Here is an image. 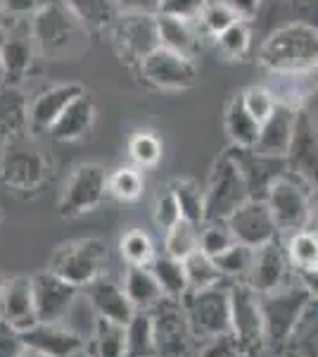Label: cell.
Listing matches in <instances>:
<instances>
[{"mask_svg":"<svg viewBox=\"0 0 318 357\" xmlns=\"http://www.w3.org/2000/svg\"><path fill=\"white\" fill-rule=\"evenodd\" d=\"M290 269L292 262L287 248L280 241H273V243L257 248L247 284H252V289H257L259 293H271L290 281Z\"/></svg>","mask_w":318,"mask_h":357,"instance_id":"cell-20","label":"cell"},{"mask_svg":"<svg viewBox=\"0 0 318 357\" xmlns=\"http://www.w3.org/2000/svg\"><path fill=\"white\" fill-rule=\"evenodd\" d=\"M124 291L138 312H150L161 298H166L150 267H131L129 264L124 274Z\"/></svg>","mask_w":318,"mask_h":357,"instance_id":"cell-27","label":"cell"},{"mask_svg":"<svg viewBox=\"0 0 318 357\" xmlns=\"http://www.w3.org/2000/svg\"><path fill=\"white\" fill-rule=\"evenodd\" d=\"M19 357H48V355H43V353H38V350H33V348H29V345H24V350H22Z\"/></svg>","mask_w":318,"mask_h":357,"instance_id":"cell-57","label":"cell"},{"mask_svg":"<svg viewBox=\"0 0 318 357\" xmlns=\"http://www.w3.org/2000/svg\"><path fill=\"white\" fill-rule=\"evenodd\" d=\"M225 3L230 5V8L238 13L240 20H245V22H250L254 15H257V10H259V5H262V0H225Z\"/></svg>","mask_w":318,"mask_h":357,"instance_id":"cell-54","label":"cell"},{"mask_svg":"<svg viewBox=\"0 0 318 357\" xmlns=\"http://www.w3.org/2000/svg\"><path fill=\"white\" fill-rule=\"evenodd\" d=\"M257 62L273 77H309L318 69V26L287 22L264 38Z\"/></svg>","mask_w":318,"mask_h":357,"instance_id":"cell-1","label":"cell"},{"mask_svg":"<svg viewBox=\"0 0 318 357\" xmlns=\"http://www.w3.org/2000/svg\"><path fill=\"white\" fill-rule=\"evenodd\" d=\"M105 264L107 243L102 238L88 236V238H74L57 245L45 269H50L60 279L79 286V289H86L95 279H100L105 272Z\"/></svg>","mask_w":318,"mask_h":357,"instance_id":"cell-5","label":"cell"},{"mask_svg":"<svg viewBox=\"0 0 318 357\" xmlns=\"http://www.w3.org/2000/svg\"><path fill=\"white\" fill-rule=\"evenodd\" d=\"M186 264V274H188V284L190 291H202V289H212V286L223 284V272L216 267L214 257H209L207 252L195 250L193 255L183 260Z\"/></svg>","mask_w":318,"mask_h":357,"instance_id":"cell-35","label":"cell"},{"mask_svg":"<svg viewBox=\"0 0 318 357\" xmlns=\"http://www.w3.org/2000/svg\"><path fill=\"white\" fill-rule=\"evenodd\" d=\"M285 162L290 174L302 178L306 186L318 188V131L306 110H299L297 129Z\"/></svg>","mask_w":318,"mask_h":357,"instance_id":"cell-17","label":"cell"},{"mask_svg":"<svg viewBox=\"0 0 318 357\" xmlns=\"http://www.w3.org/2000/svg\"><path fill=\"white\" fill-rule=\"evenodd\" d=\"M143 188H145V181L136 167H117L114 172H109L107 193L119 203H136L143 195Z\"/></svg>","mask_w":318,"mask_h":357,"instance_id":"cell-36","label":"cell"},{"mask_svg":"<svg viewBox=\"0 0 318 357\" xmlns=\"http://www.w3.org/2000/svg\"><path fill=\"white\" fill-rule=\"evenodd\" d=\"M223 126H225V134H228L230 143H233L235 148H247V151H252V148L257 146L262 124L247 112L240 93L230 98V102L225 105Z\"/></svg>","mask_w":318,"mask_h":357,"instance_id":"cell-26","label":"cell"},{"mask_svg":"<svg viewBox=\"0 0 318 357\" xmlns=\"http://www.w3.org/2000/svg\"><path fill=\"white\" fill-rule=\"evenodd\" d=\"M72 357H90V353H88V350L84 348V350H79V353H74Z\"/></svg>","mask_w":318,"mask_h":357,"instance_id":"cell-59","label":"cell"},{"mask_svg":"<svg viewBox=\"0 0 318 357\" xmlns=\"http://www.w3.org/2000/svg\"><path fill=\"white\" fill-rule=\"evenodd\" d=\"M29 31H31V38L36 43L38 55L48 57V60L77 57L84 50L86 38L90 33L60 0L45 3L31 17Z\"/></svg>","mask_w":318,"mask_h":357,"instance_id":"cell-3","label":"cell"},{"mask_svg":"<svg viewBox=\"0 0 318 357\" xmlns=\"http://www.w3.org/2000/svg\"><path fill=\"white\" fill-rule=\"evenodd\" d=\"M97 319H100V317H97L95 307H93V303H90V301H88V296H86V293L81 291L79 296H77V301H74V305H72V310H69L65 324H67L74 333H79V336L86 341V338L93 336Z\"/></svg>","mask_w":318,"mask_h":357,"instance_id":"cell-43","label":"cell"},{"mask_svg":"<svg viewBox=\"0 0 318 357\" xmlns=\"http://www.w3.org/2000/svg\"><path fill=\"white\" fill-rule=\"evenodd\" d=\"M161 141L154 131L150 129H141L136 131L131 138H129V155L131 160L136 162V167H157L159 160H161Z\"/></svg>","mask_w":318,"mask_h":357,"instance_id":"cell-41","label":"cell"},{"mask_svg":"<svg viewBox=\"0 0 318 357\" xmlns=\"http://www.w3.org/2000/svg\"><path fill=\"white\" fill-rule=\"evenodd\" d=\"M119 250L126 264H131V267H150L154 262V257H157L152 238L141 229H131V231L121 236Z\"/></svg>","mask_w":318,"mask_h":357,"instance_id":"cell-39","label":"cell"},{"mask_svg":"<svg viewBox=\"0 0 318 357\" xmlns=\"http://www.w3.org/2000/svg\"><path fill=\"white\" fill-rule=\"evenodd\" d=\"M126 357H157L154 329L150 312H136L126 324Z\"/></svg>","mask_w":318,"mask_h":357,"instance_id":"cell-33","label":"cell"},{"mask_svg":"<svg viewBox=\"0 0 318 357\" xmlns=\"http://www.w3.org/2000/svg\"><path fill=\"white\" fill-rule=\"evenodd\" d=\"M150 317H152L157 357H186L198 336L193 331V324L188 319L183 301H178V298H161L150 310Z\"/></svg>","mask_w":318,"mask_h":357,"instance_id":"cell-10","label":"cell"},{"mask_svg":"<svg viewBox=\"0 0 318 357\" xmlns=\"http://www.w3.org/2000/svg\"><path fill=\"white\" fill-rule=\"evenodd\" d=\"M209 0H159V13L166 17H181V20L198 22L202 10L207 8Z\"/></svg>","mask_w":318,"mask_h":357,"instance_id":"cell-48","label":"cell"},{"mask_svg":"<svg viewBox=\"0 0 318 357\" xmlns=\"http://www.w3.org/2000/svg\"><path fill=\"white\" fill-rule=\"evenodd\" d=\"M0 55H3V67H5L3 84H19L31 72L33 60L38 55L31 31H15L10 26L5 29L0 33Z\"/></svg>","mask_w":318,"mask_h":357,"instance_id":"cell-22","label":"cell"},{"mask_svg":"<svg viewBox=\"0 0 318 357\" xmlns=\"http://www.w3.org/2000/svg\"><path fill=\"white\" fill-rule=\"evenodd\" d=\"M119 13H159V0H117Z\"/></svg>","mask_w":318,"mask_h":357,"instance_id":"cell-52","label":"cell"},{"mask_svg":"<svg viewBox=\"0 0 318 357\" xmlns=\"http://www.w3.org/2000/svg\"><path fill=\"white\" fill-rule=\"evenodd\" d=\"M287 348L292 350V357H318V307L306 310L304 319L299 321L297 331H294Z\"/></svg>","mask_w":318,"mask_h":357,"instance_id":"cell-42","label":"cell"},{"mask_svg":"<svg viewBox=\"0 0 318 357\" xmlns=\"http://www.w3.org/2000/svg\"><path fill=\"white\" fill-rule=\"evenodd\" d=\"M273 220L278 224L280 234H294L309 229L311 220V195L306 191V183L290 172L276 178L266 195Z\"/></svg>","mask_w":318,"mask_h":357,"instance_id":"cell-11","label":"cell"},{"mask_svg":"<svg viewBox=\"0 0 318 357\" xmlns=\"http://www.w3.org/2000/svg\"><path fill=\"white\" fill-rule=\"evenodd\" d=\"M88 31L112 29L119 17L117 0H60Z\"/></svg>","mask_w":318,"mask_h":357,"instance_id":"cell-29","label":"cell"},{"mask_svg":"<svg viewBox=\"0 0 318 357\" xmlns=\"http://www.w3.org/2000/svg\"><path fill=\"white\" fill-rule=\"evenodd\" d=\"M84 93H86V89L77 82L55 84L40 91L31 100V107H29V126H31V134H48V131L53 129V124L62 117V112Z\"/></svg>","mask_w":318,"mask_h":357,"instance_id":"cell-18","label":"cell"},{"mask_svg":"<svg viewBox=\"0 0 318 357\" xmlns=\"http://www.w3.org/2000/svg\"><path fill=\"white\" fill-rule=\"evenodd\" d=\"M171 188L178 198V205H181L183 220L193 222V224H205L207 222V193L205 188L200 186L195 178H176L171 181Z\"/></svg>","mask_w":318,"mask_h":357,"instance_id":"cell-32","label":"cell"},{"mask_svg":"<svg viewBox=\"0 0 318 357\" xmlns=\"http://www.w3.org/2000/svg\"><path fill=\"white\" fill-rule=\"evenodd\" d=\"M240 98H242V102H245L247 112H250L259 124H264L266 119L271 117V112L276 110V105H278V98H276L273 91L262 84L247 86L240 93Z\"/></svg>","mask_w":318,"mask_h":357,"instance_id":"cell-45","label":"cell"},{"mask_svg":"<svg viewBox=\"0 0 318 357\" xmlns=\"http://www.w3.org/2000/svg\"><path fill=\"white\" fill-rule=\"evenodd\" d=\"M254 255H257V248H250L245 243H233L225 252L214 257V262H216V267L223 272L225 279L247 281V276L252 272V264H254Z\"/></svg>","mask_w":318,"mask_h":357,"instance_id":"cell-38","label":"cell"},{"mask_svg":"<svg viewBox=\"0 0 318 357\" xmlns=\"http://www.w3.org/2000/svg\"><path fill=\"white\" fill-rule=\"evenodd\" d=\"M112 41L121 62H126L129 67H138L161 45L157 15L119 13L117 22L112 24Z\"/></svg>","mask_w":318,"mask_h":357,"instance_id":"cell-9","label":"cell"},{"mask_svg":"<svg viewBox=\"0 0 318 357\" xmlns=\"http://www.w3.org/2000/svg\"><path fill=\"white\" fill-rule=\"evenodd\" d=\"M294 274H297V279L302 281L304 289L309 291L311 301H316V303H318V267L299 269V272H294Z\"/></svg>","mask_w":318,"mask_h":357,"instance_id":"cell-53","label":"cell"},{"mask_svg":"<svg viewBox=\"0 0 318 357\" xmlns=\"http://www.w3.org/2000/svg\"><path fill=\"white\" fill-rule=\"evenodd\" d=\"M311 303L314 301H311L309 291L302 286V281L297 279V274L287 284H283L280 289L262 293L266 345L273 350L287 348Z\"/></svg>","mask_w":318,"mask_h":357,"instance_id":"cell-4","label":"cell"},{"mask_svg":"<svg viewBox=\"0 0 318 357\" xmlns=\"http://www.w3.org/2000/svg\"><path fill=\"white\" fill-rule=\"evenodd\" d=\"M81 291L88 296V301L93 303L97 317H102V319L129 324L133 319V314L138 312V310L133 307V303L129 301V296H126L124 286L114 284L112 279H105V276L95 279L93 284H88Z\"/></svg>","mask_w":318,"mask_h":357,"instance_id":"cell-23","label":"cell"},{"mask_svg":"<svg viewBox=\"0 0 318 357\" xmlns=\"http://www.w3.org/2000/svg\"><path fill=\"white\" fill-rule=\"evenodd\" d=\"M235 241L233 231L228 229L225 222H205L202 224V231H200V250L207 252L209 257H218L221 252L228 250Z\"/></svg>","mask_w":318,"mask_h":357,"instance_id":"cell-47","label":"cell"},{"mask_svg":"<svg viewBox=\"0 0 318 357\" xmlns=\"http://www.w3.org/2000/svg\"><path fill=\"white\" fill-rule=\"evenodd\" d=\"M228 229L233 231L238 243L250 248H262L266 243L278 241V224L273 220V212L266 200L250 198L245 205H240L233 215L225 220Z\"/></svg>","mask_w":318,"mask_h":357,"instance_id":"cell-14","label":"cell"},{"mask_svg":"<svg viewBox=\"0 0 318 357\" xmlns=\"http://www.w3.org/2000/svg\"><path fill=\"white\" fill-rule=\"evenodd\" d=\"M10 20H13V17L8 15V10L3 8V3H0V33L5 31V29L10 26Z\"/></svg>","mask_w":318,"mask_h":357,"instance_id":"cell-56","label":"cell"},{"mask_svg":"<svg viewBox=\"0 0 318 357\" xmlns=\"http://www.w3.org/2000/svg\"><path fill=\"white\" fill-rule=\"evenodd\" d=\"M107 178L109 172L97 162H84L74 167L72 174L62 188L57 212L62 220H77V217L90 215L107 198Z\"/></svg>","mask_w":318,"mask_h":357,"instance_id":"cell-7","label":"cell"},{"mask_svg":"<svg viewBox=\"0 0 318 357\" xmlns=\"http://www.w3.org/2000/svg\"><path fill=\"white\" fill-rule=\"evenodd\" d=\"M309 229L318 231V198L311 203V220H309Z\"/></svg>","mask_w":318,"mask_h":357,"instance_id":"cell-55","label":"cell"},{"mask_svg":"<svg viewBox=\"0 0 318 357\" xmlns=\"http://www.w3.org/2000/svg\"><path fill=\"white\" fill-rule=\"evenodd\" d=\"M33 279V301H36L38 321H65L74 301L81 293L79 286L60 279L50 269L38 272Z\"/></svg>","mask_w":318,"mask_h":357,"instance_id":"cell-15","label":"cell"},{"mask_svg":"<svg viewBox=\"0 0 318 357\" xmlns=\"http://www.w3.org/2000/svg\"><path fill=\"white\" fill-rule=\"evenodd\" d=\"M216 48L218 53L228 60H245L247 53L252 48V33L245 20H238L233 26H228L223 33L216 36Z\"/></svg>","mask_w":318,"mask_h":357,"instance_id":"cell-40","label":"cell"},{"mask_svg":"<svg viewBox=\"0 0 318 357\" xmlns=\"http://www.w3.org/2000/svg\"><path fill=\"white\" fill-rule=\"evenodd\" d=\"M0 3L13 20H19V17H33L50 0H0Z\"/></svg>","mask_w":318,"mask_h":357,"instance_id":"cell-51","label":"cell"},{"mask_svg":"<svg viewBox=\"0 0 318 357\" xmlns=\"http://www.w3.org/2000/svg\"><path fill=\"white\" fill-rule=\"evenodd\" d=\"M150 269H152V274L157 276V281H159V286L166 298H178V301H181V298L190 291L183 260H176V257H171V255H157L154 262L150 264Z\"/></svg>","mask_w":318,"mask_h":357,"instance_id":"cell-31","label":"cell"},{"mask_svg":"<svg viewBox=\"0 0 318 357\" xmlns=\"http://www.w3.org/2000/svg\"><path fill=\"white\" fill-rule=\"evenodd\" d=\"M3 222H5V212H3V207H0V227H3Z\"/></svg>","mask_w":318,"mask_h":357,"instance_id":"cell-61","label":"cell"},{"mask_svg":"<svg viewBox=\"0 0 318 357\" xmlns=\"http://www.w3.org/2000/svg\"><path fill=\"white\" fill-rule=\"evenodd\" d=\"M302 107H294L290 102H280L276 105V110L271 112V117L262 124L259 131V141L252 148L254 153L266 155V158H278L285 160L290 153L294 129H297V117Z\"/></svg>","mask_w":318,"mask_h":357,"instance_id":"cell-19","label":"cell"},{"mask_svg":"<svg viewBox=\"0 0 318 357\" xmlns=\"http://www.w3.org/2000/svg\"><path fill=\"white\" fill-rule=\"evenodd\" d=\"M126 324L100 317L90 336V357H126Z\"/></svg>","mask_w":318,"mask_h":357,"instance_id":"cell-30","label":"cell"},{"mask_svg":"<svg viewBox=\"0 0 318 357\" xmlns=\"http://www.w3.org/2000/svg\"><path fill=\"white\" fill-rule=\"evenodd\" d=\"M235 355H240V345L233 338V333H228V336L209 338V345L202 350L200 357H235Z\"/></svg>","mask_w":318,"mask_h":357,"instance_id":"cell-50","label":"cell"},{"mask_svg":"<svg viewBox=\"0 0 318 357\" xmlns=\"http://www.w3.org/2000/svg\"><path fill=\"white\" fill-rule=\"evenodd\" d=\"M159 22V41L164 48L176 50L186 57H198L200 50V31L195 29L193 20H181V17L157 15Z\"/></svg>","mask_w":318,"mask_h":357,"instance_id":"cell-28","label":"cell"},{"mask_svg":"<svg viewBox=\"0 0 318 357\" xmlns=\"http://www.w3.org/2000/svg\"><path fill=\"white\" fill-rule=\"evenodd\" d=\"M22 350H24L22 333L0 319V357H19Z\"/></svg>","mask_w":318,"mask_h":357,"instance_id":"cell-49","label":"cell"},{"mask_svg":"<svg viewBox=\"0 0 318 357\" xmlns=\"http://www.w3.org/2000/svg\"><path fill=\"white\" fill-rule=\"evenodd\" d=\"M29 107L19 84H0V138L29 134Z\"/></svg>","mask_w":318,"mask_h":357,"instance_id":"cell-25","label":"cell"},{"mask_svg":"<svg viewBox=\"0 0 318 357\" xmlns=\"http://www.w3.org/2000/svg\"><path fill=\"white\" fill-rule=\"evenodd\" d=\"M5 82V67H3V55H0V84Z\"/></svg>","mask_w":318,"mask_h":357,"instance_id":"cell-58","label":"cell"},{"mask_svg":"<svg viewBox=\"0 0 318 357\" xmlns=\"http://www.w3.org/2000/svg\"><path fill=\"white\" fill-rule=\"evenodd\" d=\"M200 224L181 220L173 229L164 234V255H171L176 260H186L195 250H200Z\"/></svg>","mask_w":318,"mask_h":357,"instance_id":"cell-34","label":"cell"},{"mask_svg":"<svg viewBox=\"0 0 318 357\" xmlns=\"http://www.w3.org/2000/svg\"><path fill=\"white\" fill-rule=\"evenodd\" d=\"M195 336L216 338L230 333V289L221 284L202 291H188L181 298Z\"/></svg>","mask_w":318,"mask_h":357,"instance_id":"cell-12","label":"cell"},{"mask_svg":"<svg viewBox=\"0 0 318 357\" xmlns=\"http://www.w3.org/2000/svg\"><path fill=\"white\" fill-rule=\"evenodd\" d=\"M53 176V160L40 148L36 134L3 138L0 146V181L15 193H36Z\"/></svg>","mask_w":318,"mask_h":357,"instance_id":"cell-2","label":"cell"},{"mask_svg":"<svg viewBox=\"0 0 318 357\" xmlns=\"http://www.w3.org/2000/svg\"><path fill=\"white\" fill-rule=\"evenodd\" d=\"M138 77L157 91H188L198 84V65L193 57L159 45L141 65L136 67Z\"/></svg>","mask_w":318,"mask_h":357,"instance_id":"cell-13","label":"cell"},{"mask_svg":"<svg viewBox=\"0 0 318 357\" xmlns=\"http://www.w3.org/2000/svg\"><path fill=\"white\" fill-rule=\"evenodd\" d=\"M95 100L93 96L86 91L84 96H79L72 105L62 112V117L53 124V129L48 131V136L57 143H74L81 141L93 131L95 126Z\"/></svg>","mask_w":318,"mask_h":357,"instance_id":"cell-24","label":"cell"},{"mask_svg":"<svg viewBox=\"0 0 318 357\" xmlns=\"http://www.w3.org/2000/svg\"><path fill=\"white\" fill-rule=\"evenodd\" d=\"M152 220L157 224L159 231H164V234L183 220L181 205H178V198H176V193H173L171 183L159 188L157 198H154V207H152Z\"/></svg>","mask_w":318,"mask_h":357,"instance_id":"cell-46","label":"cell"},{"mask_svg":"<svg viewBox=\"0 0 318 357\" xmlns=\"http://www.w3.org/2000/svg\"><path fill=\"white\" fill-rule=\"evenodd\" d=\"M5 281H8V276H5L3 272H0V291H3V284H5Z\"/></svg>","mask_w":318,"mask_h":357,"instance_id":"cell-60","label":"cell"},{"mask_svg":"<svg viewBox=\"0 0 318 357\" xmlns=\"http://www.w3.org/2000/svg\"><path fill=\"white\" fill-rule=\"evenodd\" d=\"M207 222H225L240 205H245L250 195V186L245 181L233 151H225L214 162L207 181Z\"/></svg>","mask_w":318,"mask_h":357,"instance_id":"cell-6","label":"cell"},{"mask_svg":"<svg viewBox=\"0 0 318 357\" xmlns=\"http://www.w3.org/2000/svg\"><path fill=\"white\" fill-rule=\"evenodd\" d=\"M238 20H240L238 13H235V10L225 3V0H216V3H207V8L202 10L198 22H200L202 31L216 38L218 33H223L225 29L233 26Z\"/></svg>","mask_w":318,"mask_h":357,"instance_id":"cell-44","label":"cell"},{"mask_svg":"<svg viewBox=\"0 0 318 357\" xmlns=\"http://www.w3.org/2000/svg\"><path fill=\"white\" fill-rule=\"evenodd\" d=\"M0 319L19 333L33 329L38 324L31 276H8V281L3 284V291H0Z\"/></svg>","mask_w":318,"mask_h":357,"instance_id":"cell-16","label":"cell"},{"mask_svg":"<svg viewBox=\"0 0 318 357\" xmlns=\"http://www.w3.org/2000/svg\"><path fill=\"white\" fill-rule=\"evenodd\" d=\"M285 248L294 272L318 267V231L314 229H302V231L290 234Z\"/></svg>","mask_w":318,"mask_h":357,"instance_id":"cell-37","label":"cell"},{"mask_svg":"<svg viewBox=\"0 0 318 357\" xmlns=\"http://www.w3.org/2000/svg\"><path fill=\"white\" fill-rule=\"evenodd\" d=\"M230 333L240 345V353H259L266 345L262 293L247 281L230 286Z\"/></svg>","mask_w":318,"mask_h":357,"instance_id":"cell-8","label":"cell"},{"mask_svg":"<svg viewBox=\"0 0 318 357\" xmlns=\"http://www.w3.org/2000/svg\"><path fill=\"white\" fill-rule=\"evenodd\" d=\"M24 345L48 357H72L84 350V338L74 333L65 321H38L33 329L22 333Z\"/></svg>","mask_w":318,"mask_h":357,"instance_id":"cell-21","label":"cell"}]
</instances>
